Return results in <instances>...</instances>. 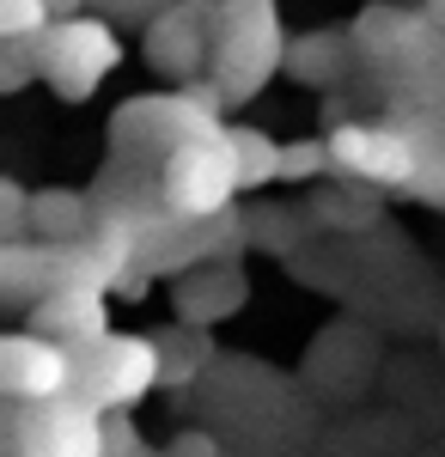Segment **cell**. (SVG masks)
<instances>
[{"mask_svg": "<svg viewBox=\"0 0 445 457\" xmlns=\"http://www.w3.org/2000/svg\"><path fill=\"white\" fill-rule=\"evenodd\" d=\"M330 153H336V177H360V183H378V189L409 195L415 177H421V146H415L409 122L397 110L378 116V122H336Z\"/></svg>", "mask_w": 445, "mask_h": 457, "instance_id": "8", "label": "cell"}, {"mask_svg": "<svg viewBox=\"0 0 445 457\" xmlns=\"http://www.w3.org/2000/svg\"><path fill=\"white\" fill-rule=\"evenodd\" d=\"M31 329L68 342V348H86V342H104L110 336V287H49L25 312Z\"/></svg>", "mask_w": 445, "mask_h": 457, "instance_id": "12", "label": "cell"}, {"mask_svg": "<svg viewBox=\"0 0 445 457\" xmlns=\"http://www.w3.org/2000/svg\"><path fill=\"white\" fill-rule=\"evenodd\" d=\"M159 177H165V202H172L177 213H196V220L226 213L244 195L239 153H232V122L189 135V141H183L172 159L159 165Z\"/></svg>", "mask_w": 445, "mask_h": 457, "instance_id": "7", "label": "cell"}, {"mask_svg": "<svg viewBox=\"0 0 445 457\" xmlns=\"http://www.w3.org/2000/svg\"><path fill=\"white\" fill-rule=\"evenodd\" d=\"M165 6H172V0H92V12L116 19V25H153Z\"/></svg>", "mask_w": 445, "mask_h": 457, "instance_id": "24", "label": "cell"}, {"mask_svg": "<svg viewBox=\"0 0 445 457\" xmlns=\"http://www.w3.org/2000/svg\"><path fill=\"white\" fill-rule=\"evenodd\" d=\"M0 445L19 457H104L110 452V409L92 396H49V403H13L0 415Z\"/></svg>", "mask_w": 445, "mask_h": 457, "instance_id": "5", "label": "cell"}, {"mask_svg": "<svg viewBox=\"0 0 445 457\" xmlns=\"http://www.w3.org/2000/svg\"><path fill=\"white\" fill-rule=\"evenodd\" d=\"M49 287H55V245L49 238H6L0 245V305L6 312H31Z\"/></svg>", "mask_w": 445, "mask_h": 457, "instance_id": "14", "label": "cell"}, {"mask_svg": "<svg viewBox=\"0 0 445 457\" xmlns=\"http://www.w3.org/2000/svg\"><path fill=\"white\" fill-rule=\"evenodd\" d=\"M49 25V0H0V37H37Z\"/></svg>", "mask_w": 445, "mask_h": 457, "instance_id": "23", "label": "cell"}, {"mask_svg": "<svg viewBox=\"0 0 445 457\" xmlns=\"http://www.w3.org/2000/svg\"><path fill=\"white\" fill-rule=\"evenodd\" d=\"M232 153H239V183L244 189H269L281 183V141L263 129H232Z\"/></svg>", "mask_w": 445, "mask_h": 457, "instance_id": "19", "label": "cell"}, {"mask_svg": "<svg viewBox=\"0 0 445 457\" xmlns=\"http://www.w3.org/2000/svg\"><path fill=\"white\" fill-rule=\"evenodd\" d=\"M159 353H165V390H189L220 360L207 323H183V317H177V329H159Z\"/></svg>", "mask_w": 445, "mask_h": 457, "instance_id": "17", "label": "cell"}, {"mask_svg": "<svg viewBox=\"0 0 445 457\" xmlns=\"http://www.w3.org/2000/svg\"><path fill=\"white\" fill-rule=\"evenodd\" d=\"M37 43V68H43V86L62 98V104H86L110 73L122 68V25L104 19V12H73V19H49Z\"/></svg>", "mask_w": 445, "mask_h": 457, "instance_id": "4", "label": "cell"}, {"mask_svg": "<svg viewBox=\"0 0 445 457\" xmlns=\"http://www.w3.org/2000/svg\"><path fill=\"white\" fill-rule=\"evenodd\" d=\"M354 43L390 110H445V25L427 19V6L373 0L354 19Z\"/></svg>", "mask_w": 445, "mask_h": 457, "instance_id": "1", "label": "cell"}, {"mask_svg": "<svg viewBox=\"0 0 445 457\" xmlns=\"http://www.w3.org/2000/svg\"><path fill=\"white\" fill-rule=\"evenodd\" d=\"M31 79H43L31 37H0V92H25Z\"/></svg>", "mask_w": 445, "mask_h": 457, "instance_id": "21", "label": "cell"}, {"mask_svg": "<svg viewBox=\"0 0 445 457\" xmlns=\"http://www.w3.org/2000/svg\"><path fill=\"white\" fill-rule=\"evenodd\" d=\"M172 452H177V457H189V452H220V439H207V433H183Z\"/></svg>", "mask_w": 445, "mask_h": 457, "instance_id": "27", "label": "cell"}, {"mask_svg": "<svg viewBox=\"0 0 445 457\" xmlns=\"http://www.w3.org/2000/svg\"><path fill=\"white\" fill-rule=\"evenodd\" d=\"M287 25H281V0H220V25H214V79L226 86V98L244 104L269 86L274 73H287Z\"/></svg>", "mask_w": 445, "mask_h": 457, "instance_id": "3", "label": "cell"}, {"mask_svg": "<svg viewBox=\"0 0 445 457\" xmlns=\"http://www.w3.org/2000/svg\"><path fill=\"white\" fill-rule=\"evenodd\" d=\"M214 25H220V0H172L153 25H140L147 68L172 86L214 73Z\"/></svg>", "mask_w": 445, "mask_h": 457, "instance_id": "9", "label": "cell"}, {"mask_svg": "<svg viewBox=\"0 0 445 457\" xmlns=\"http://www.w3.org/2000/svg\"><path fill=\"white\" fill-rule=\"evenodd\" d=\"M73 12H92V0H49V19H73Z\"/></svg>", "mask_w": 445, "mask_h": 457, "instance_id": "28", "label": "cell"}, {"mask_svg": "<svg viewBox=\"0 0 445 457\" xmlns=\"http://www.w3.org/2000/svg\"><path fill=\"white\" fill-rule=\"evenodd\" d=\"M317 226V213H293V208H250V245L269 250V256H293V250L306 245L299 232Z\"/></svg>", "mask_w": 445, "mask_h": 457, "instance_id": "18", "label": "cell"}, {"mask_svg": "<svg viewBox=\"0 0 445 457\" xmlns=\"http://www.w3.org/2000/svg\"><path fill=\"white\" fill-rule=\"evenodd\" d=\"M415 202H427V208H445V165H433V171H421L415 177V189H409Z\"/></svg>", "mask_w": 445, "mask_h": 457, "instance_id": "26", "label": "cell"}, {"mask_svg": "<svg viewBox=\"0 0 445 457\" xmlns=\"http://www.w3.org/2000/svg\"><path fill=\"white\" fill-rule=\"evenodd\" d=\"M73 390V348L43 336V329H13L0 336V396L13 403H49Z\"/></svg>", "mask_w": 445, "mask_h": 457, "instance_id": "10", "label": "cell"}, {"mask_svg": "<svg viewBox=\"0 0 445 457\" xmlns=\"http://www.w3.org/2000/svg\"><path fill=\"white\" fill-rule=\"evenodd\" d=\"M110 452H147V439L135 433L129 409H110Z\"/></svg>", "mask_w": 445, "mask_h": 457, "instance_id": "25", "label": "cell"}, {"mask_svg": "<svg viewBox=\"0 0 445 457\" xmlns=\"http://www.w3.org/2000/svg\"><path fill=\"white\" fill-rule=\"evenodd\" d=\"M317 177H336L330 135L323 141H281V183H317Z\"/></svg>", "mask_w": 445, "mask_h": 457, "instance_id": "20", "label": "cell"}, {"mask_svg": "<svg viewBox=\"0 0 445 457\" xmlns=\"http://www.w3.org/2000/svg\"><path fill=\"white\" fill-rule=\"evenodd\" d=\"M226 104L232 98H226V86L214 73L177 86V92H140L129 104H116V116H110V153L116 159H135V165H165L189 135L220 129L226 122Z\"/></svg>", "mask_w": 445, "mask_h": 457, "instance_id": "2", "label": "cell"}, {"mask_svg": "<svg viewBox=\"0 0 445 457\" xmlns=\"http://www.w3.org/2000/svg\"><path fill=\"white\" fill-rule=\"evenodd\" d=\"M6 238H31V189L19 177H0V245Z\"/></svg>", "mask_w": 445, "mask_h": 457, "instance_id": "22", "label": "cell"}, {"mask_svg": "<svg viewBox=\"0 0 445 457\" xmlns=\"http://www.w3.org/2000/svg\"><path fill=\"white\" fill-rule=\"evenodd\" d=\"M73 390L92 396L98 409H135L140 396L165 390V353L159 336H104L73 348Z\"/></svg>", "mask_w": 445, "mask_h": 457, "instance_id": "6", "label": "cell"}, {"mask_svg": "<svg viewBox=\"0 0 445 457\" xmlns=\"http://www.w3.org/2000/svg\"><path fill=\"white\" fill-rule=\"evenodd\" d=\"M360 68V43H354V25L348 31H299L287 43V79L293 86H311V92H330L342 86L348 73Z\"/></svg>", "mask_w": 445, "mask_h": 457, "instance_id": "13", "label": "cell"}, {"mask_svg": "<svg viewBox=\"0 0 445 457\" xmlns=\"http://www.w3.org/2000/svg\"><path fill=\"white\" fill-rule=\"evenodd\" d=\"M421 6H427V19H440V25H445V0H421Z\"/></svg>", "mask_w": 445, "mask_h": 457, "instance_id": "29", "label": "cell"}, {"mask_svg": "<svg viewBox=\"0 0 445 457\" xmlns=\"http://www.w3.org/2000/svg\"><path fill=\"white\" fill-rule=\"evenodd\" d=\"M98 220V189H31V238L73 245V238H92Z\"/></svg>", "mask_w": 445, "mask_h": 457, "instance_id": "15", "label": "cell"}, {"mask_svg": "<svg viewBox=\"0 0 445 457\" xmlns=\"http://www.w3.org/2000/svg\"><path fill=\"white\" fill-rule=\"evenodd\" d=\"M244 299H250V281H244V269L232 256H207L196 269H183L172 287V305L183 323H226V317L244 312Z\"/></svg>", "mask_w": 445, "mask_h": 457, "instance_id": "11", "label": "cell"}, {"mask_svg": "<svg viewBox=\"0 0 445 457\" xmlns=\"http://www.w3.org/2000/svg\"><path fill=\"white\" fill-rule=\"evenodd\" d=\"M384 195L390 189H378V183H360V177H336L330 189H317L311 195V213H317V232H342V238H354V232H373L378 213H384Z\"/></svg>", "mask_w": 445, "mask_h": 457, "instance_id": "16", "label": "cell"}]
</instances>
